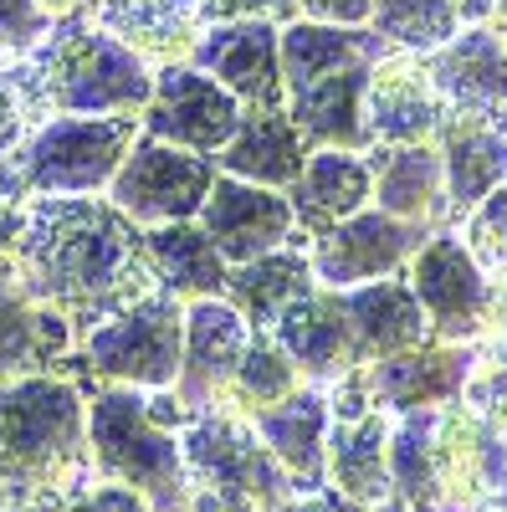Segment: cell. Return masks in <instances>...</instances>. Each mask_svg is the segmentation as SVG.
Masks as SVG:
<instances>
[{
	"mask_svg": "<svg viewBox=\"0 0 507 512\" xmlns=\"http://www.w3.org/2000/svg\"><path fill=\"white\" fill-rule=\"evenodd\" d=\"M6 262L36 303L72 323L77 338L159 287L144 226L98 195L26 200Z\"/></svg>",
	"mask_w": 507,
	"mask_h": 512,
	"instance_id": "6da1fadb",
	"label": "cell"
},
{
	"mask_svg": "<svg viewBox=\"0 0 507 512\" xmlns=\"http://www.w3.org/2000/svg\"><path fill=\"white\" fill-rule=\"evenodd\" d=\"M88 395L57 369L0 379V492L16 512H62L93 487Z\"/></svg>",
	"mask_w": 507,
	"mask_h": 512,
	"instance_id": "7a4b0ae2",
	"label": "cell"
},
{
	"mask_svg": "<svg viewBox=\"0 0 507 512\" xmlns=\"http://www.w3.org/2000/svg\"><path fill=\"white\" fill-rule=\"evenodd\" d=\"M26 123L57 113H144L154 93V67L108 36L93 16H57V26L6 72Z\"/></svg>",
	"mask_w": 507,
	"mask_h": 512,
	"instance_id": "3957f363",
	"label": "cell"
},
{
	"mask_svg": "<svg viewBox=\"0 0 507 512\" xmlns=\"http://www.w3.org/2000/svg\"><path fill=\"white\" fill-rule=\"evenodd\" d=\"M144 134L139 113H57L26 128L0 164V200L26 205L41 195H108L123 154Z\"/></svg>",
	"mask_w": 507,
	"mask_h": 512,
	"instance_id": "277c9868",
	"label": "cell"
},
{
	"mask_svg": "<svg viewBox=\"0 0 507 512\" xmlns=\"http://www.w3.org/2000/svg\"><path fill=\"white\" fill-rule=\"evenodd\" d=\"M88 441L98 482L134 487L154 512H195L180 431L149 415V395L134 384H108L88 400Z\"/></svg>",
	"mask_w": 507,
	"mask_h": 512,
	"instance_id": "5b68a950",
	"label": "cell"
},
{
	"mask_svg": "<svg viewBox=\"0 0 507 512\" xmlns=\"http://www.w3.org/2000/svg\"><path fill=\"white\" fill-rule=\"evenodd\" d=\"M185 472L195 512H277L298 482L272 456L262 431L241 410H205L185 431Z\"/></svg>",
	"mask_w": 507,
	"mask_h": 512,
	"instance_id": "8992f818",
	"label": "cell"
},
{
	"mask_svg": "<svg viewBox=\"0 0 507 512\" xmlns=\"http://www.w3.org/2000/svg\"><path fill=\"white\" fill-rule=\"evenodd\" d=\"M185 354V297L144 292L129 308L103 318L93 333L77 338V364L103 384H134V390H175Z\"/></svg>",
	"mask_w": 507,
	"mask_h": 512,
	"instance_id": "52a82bcc",
	"label": "cell"
},
{
	"mask_svg": "<svg viewBox=\"0 0 507 512\" xmlns=\"http://www.w3.org/2000/svg\"><path fill=\"white\" fill-rule=\"evenodd\" d=\"M477 364H482V338L477 344H436L431 338L420 349H405V354H390V359H374V364L338 374L328 384V410L333 415H364L379 405L390 415H405V410L451 405V400H461Z\"/></svg>",
	"mask_w": 507,
	"mask_h": 512,
	"instance_id": "ba28073f",
	"label": "cell"
},
{
	"mask_svg": "<svg viewBox=\"0 0 507 512\" xmlns=\"http://www.w3.org/2000/svg\"><path fill=\"white\" fill-rule=\"evenodd\" d=\"M216 175H221V164L210 154H190L180 144L139 134L134 149L123 154L113 185H108V200L129 221H139L144 231L169 226V221H195L210 185H216Z\"/></svg>",
	"mask_w": 507,
	"mask_h": 512,
	"instance_id": "9c48e42d",
	"label": "cell"
},
{
	"mask_svg": "<svg viewBox=\"0 0 507 512\" xmlns=\"http://www.w3.org/2000/svg\"><path fill=\"white\" fill-rule=\"evenodd\" d=\"M410 287L420 297V308L431 318L436 344H477L487 338V308H492V277L472 256V246L436 231L426 246L410 256Z\"/></svg>",
	"mask_w": 507,
	"mask_h": 512,
	"instance_id": "30bf717a",
	"label": "cell"
},
{
	"mask_svg": "<svg viewBox=\"0 0 507 512\" xmlns=\"http://www.w3.org/2000/svg\"><path fill=\"white\" fill-rule=\"evenodd\" d=\"M241 98L231 88H221L210 72L190 67V62H169L154 72V93L139 113L144 134L164 139V144H180L190 154H210L216 159L231 134L241 128Z\"/></svg>",
	"mask_w": 507,
	"mask_h": 512,
	"instance_id": "8fae6325",
	"label": "cell"
},
{
	"mask_svg": "<svg viewBox=\"0 0 507 512\" xmlns=\"http://www.w3.org/2000/svg\"><path fill=\"white\" fill-rule=\"evenodd\" d=\"M436 231L431 226H415V221H400L379 205H364L359 216L338 221L333 231L313 236L308 241V256H313V277L333 292H349V287H364L374 277H395L410 267V256L426 246Z\"/></svg>",
	"mask_w": 507,
	"mask_h": 512,
	"instance_id": "7c38bea8",
	"label": "cell"
},
{
	"mask_svg": "<svg viewBox=\"0 0 507 512\" xmlns=\"http://www.w3.org/2000/svg\"><path fill=\"white\" fill-rule=\"evenodd\" d=\"M246 344H251V323L226 297H195V303H185V354H180L175 400L190 415L226 410Z\"/></svg>",
	"mask_w": 507,
	"mask_h": 512,
	"instance_id": "4fadbf2b",
	"label": "cell"
},
{
	"mask_svg": "<svg viewBox=\"0 0 507 512\" xmlns=\"http://www.w3.org/2000/svg\"><path fill=\"white\" fill-rule=\"evenodd\" d=\"M431 461H436V487H441L446 512H477L497 492L507 436L467 400H451V405H436Z\"/></svg>",
	"mask_w": 507,
	"mask_h": 512,
	"instance_id": "5bb4252c",
	"label": "cell"
},
{
	"mask_svg": "<svg viewBox=\"0 0 507 512\" xmlns=\"http://www.w3.org/2000/svg\"><path fill=\"white\" fill-rule=\"evenodd\" d=\"M451 118H472L507 134V41L492 26L456 31L446 47L420 57Z\"/></svg>",
	"mask_w": 507,
	"mask_h": 512,
	"instance_id": "9a60e30c",
	"label": "cell"
},
{
	"mask_svg": "<svg viewBox=\"0 0 507 512\" xmlns=\"http://www.w3.org/2000/svg\"><path fill=\"white\" fill-rule=\"evenodd\" d=\"M190 67L210 72L241 98V108H287V82H282V26L277 21H221L205 26Z\"/></svg>",
	"mask_w": 507,
	"mask_h": 512,
	"instance_id": "2e32d148",
	"label": "cell"
},
{
	"mask_svg": "<svg viewBox=\"0 0 507 512\" xmlns=\"http://www.w3.org/2000/svg\"><path fill=\"white\" fill-rule=\"evenodd\" d=\"M195 221L210 231V241L221 246L231 267L251 262V256H267L298 236V216H292L287 190H267V185H251L236 175H216Z\"/></svg>",
	"mask_w": 507,
	"mask_h": 512,
	"instance_id": "e0dca14e",
	"label": "cell"
},
{
	"mask_svg": "<svg viewBox=\"0 0 507 512\" xmlns=\"http://www.w3.org/2000/svg\"><path fill=\"white\" fill-rule=\"evenodd\" d=\"M441 118H446L441 93L415 52H390L374 67L364 93L369 144H431Z\"/></svg>",
	"mask_w": 507,
	"mask_h": 512,
	"instance_id": "ac0fdd59",
	"label": "cell"
},
{
	"mask_svg": "<svg viewBox=\"0 0 507 512\" xmlns=\"http://www.w3.org/2000/svg\"><path fill=\"white\" fill-rule=\"evenodd\" d=\"M272 333L308 384H333L338 374L359 369V338H354V323L344 313V292H333L323 282L313 292H303L277 318Z\"/></svg>",
	"mask_w": 507,
	"mask_h": 512,
	"instance_id": "d6986e66",
	"label": "cell"
},
{
	"mask_svg": "<svg viewBox=\"0 0 507 512\" xmlns=\"http://www.w3.org/2000/svg\"><path fill=\"white\" fill-rule=\"evenodd\" d=\"M246 420L257 425L262 441L272 446V456L292 472L298 492L328 487V425H333V410H328L323 384H298L287 400L251 410Z\"/></svg>",
	"mask_w": 507,
	"mask_h": 512,
	"instance_id": "ffe728a7",
	"label": "cell"
},
{
	"mask_svg": "<svg viewBox=\"0 0 507 512\" xmlns=\"http://www.w3.org/2000/svg\"><path fill=\"white\" fill-rule=\"evenodd\" d=\"M374 169V205L400 221L446 231L451 200H446V169L436 144H369L364 149Z\"/></svg>",
	"mask_w": 507,
	"mask_h": 512,
	"instance_id": "44dd1931",
	"label": "cell"
},
{
	"mask_svg": "<svg viewBox=\"0 0 507 512\" xmlns=\"http://www.w3.org/2000/svg\"><path fill=\"white\" fill-rule=\"evenodd\" d=\"M77 349V333L62 313L21 287L11 262L0 256V379L16 374H47Z\"/></svg>",
	"mask_w": 507,
	"mask_h": 512,
	"instance_id": "7402d4cb",
	"label": "cell"
},
{
	"mask_svg": "<svg viewBox=\"0 0 507 512\" xmlns=\"http://www.w3.org/2000/svg\"><path fill=\"white\" fill-rule=\"evenodd\" d=\"M287 200L298 216V236L313 241L338 221L359 216L364 205H374V169L354 149H313L303 175L287 185Z\"/></svg>",
	"mask_w": 507,
	"mask_h": 512,
	"instance_id": "603a6c76",
	"label": "cell"
},
{
	"mask_svg": "<svg viewBox=\"0 0 507 512\" xmlns=\"http://www.w3.org/2000/svg\"><path fill=\"white\" fill-rule=\"evenodd\" d=\"M344 313H349L354 338H359V364H374V359H390V354L431 344V318H426V308H420V297L410 287V272L349 287Z\"/></svg>",
	"mask_w": 507,
	"mask_h": 512,
	"instance_id": "cb8c5ba5",
	"label": "cell"
},
{
	"mask_svg": "<svg viewBox=\"0 0 507 512\" xmlns=\"http://www.w3.org/2000/svg\"><path fill=\"white\" fill-rule=\"evenodd\" d=\"M308 154H313V144L303 139V128L292 123L287 108H246L241 128L216 154V164H221V175L267 185V190H287L303 175Z\"/></svg>",
	"mask_w": 507,
	"mask_h": 512,
	"instance_id": "d4e9b609",
	"label": "cell"
},
{
	"mask_svg": "<svg viewBox=\"0 0 507 512\" xmlns=\"http://www.w3.org/2000/svg\"><path fill=\"white\" fill-rule=\"evenodd\" d=\"M93 21L108 36H118L123 47H134L154 72L169 62H190L205 31L195 0H98Z\"/></svg>",
	"mask_w": 507,
	"mask_h": 512,
	"instance_id": "484cf974",
	"label": "cell"
},
{
	"mask_svg": "<svg viewBox=\"0 0 507 512\" xmlns=\"http://www.w3.org/2000/svg\"><path fill=\"white\" fill-rule=\"evenodd\" d=\"M441 169H446V200H451V221H467L472 210L507 180V134L472 118H441L436 139Z\"/></svg>",
	"mask_w": 507,
	"mask_h": 512,
	"instance_id": "4316f807",
	"label": "cell"
},
{
	"mask_svg": "<svg viewBox=\"0 0 507 512\" xmlns=\"http://www.w3.org/2000/svg\"><path fill=\"white\" fill-rule=\"evenodd\" d=\"M390 410H364V415H333L328 425V487H338L354 502H385L390 497Z\"/></svg>",
	"mask_w": 507,
	"mask_h": 512,
	"instance_id": "83f0119b",
	"label": "cell"
},
{
	"mask_svg": "<svg viewBox=\"0 0 507 512\" xmlns=\"http://www.w3.org/2000/svg\"><path fill=\"white\" fill-rule=\"evenodd\" d=\"M318 277H313V256L308 246L292 236L287 246L267 251V256H251V262H236L231 277H226V303L251 323V328H277V318L298 303L303 292H313Z\"/></svg>",
	"mask_w": 507,
	"mask_h": 512,
	"instance_id": "f1b7e54d",
	"label": "cell"
},
{
	"mask_svg": "<svg viewBox=\"0 0 507 512\" xmlns=\"http://www.w3.org/2000/svg\"><path fill=\"white\" fill-rule=\"evenodd\" d=\"M144 241H149V262H154V277L164 292L185 297V303H195V297H226L231 262L221 256V246L210 241V231L200 221L149 226Z\"/></svg>",
	"mask_w": 507,
	"mask_h": 512,
	"instance_id": "f546056e",
	"label": "cell"
},
{
	"mask_svg": "<svg viewBox=\"0 0 507 512\" xmlns=\"http://www.w3.org/2000/svg\"><path fill=\"white\" fill-rule=\"evenodd\" d=\"M369 26L385 36L390 52L426 57L446 47L456 31L492 26V0H374Z\"/></svg>",
	"mask_w": 507,
	"mask_h": 512,
	"instance_id": "4dcf8cb0",
	"label": "cell"
},
{
	"mask_svg": "<svg viewBox=\"0 0 507 512\" xmlns=\"http://www.w3.org/2000/svg\"><path fill=\"white\" fill-rule=\"evenodd\" d=\"M298 384H303V374H298V364H292V354L277 344V333L251 328V344H246V359H241V369H236V379H231L226 410L251 415V410H262V405L287 400Z\"/></svg>",
	"mask_w": 507,
	"mask_h": 512,
	"instance_id": "1f68e13d",
	"label": "cell"
},
{
	"mask_svg": "<svg viewBox=\"0 0 507 512\" xmlns=\"http://www.w3.org/2000/svg\"><path fill=\"white\" fill-rule=\"evenodd\" d=\"M461 241L472 246V256L482 262L487 277L507 267V180L467 216V231H461Z\"/></svg>",
	"mask_w": 507,
	"mask_h": 512,
	"instance_id": "d6a6232c",
	"label": "cell"
},
{
	"mask_svg": "<svg viewBox=\"0 0 507 512\" xmlns=\"http://www.w3.org/2000/svg\"><path fill=\"white\" fill-rule=\"evenodd\" d=\"M52 26L57 16L41 0H0V72H11Z\"/></svg>",
	"mask_w": 507,
	"mask_h": 512,
	"instance_id": "836d02e7",
	"label": "cell"
},
{
	"mask_svg": "<svg viewBox=\"0 0 507 512\" xmlns=\"http://www.w3.org/2000/svg\"><path fill=\"white\" fill-rule=\"evenodd\" d=\"M461 400H467L477 415H487L497 431L507 436V349H492L487 338H482V364H477V374L467 379Z\"/></svg>",
	"mask_w": 507,
	"mask_h": 512,
	"instance_id": "e575fe53",
	"label": "cell"
},
{
	"mask_svg": "<svg viewBox=\"0 0 507 512\" xmlns=\"http://www.w3.org/2000/svg\"><path fill=\"white\" fill-rule=\"evenodd\" d=\"M200 21L205 26H221V21H298V0H195Z\"/></svg>",
	"mask_w": 507,
	"mask_h": 512,
	"instance_id": "d590c367",
	"label": "cell"
},
{
	"mask_svg": "<svg viewBox=\"0 0 507 512\" xmlns=\"http://www.w3.org/2000/svg\"><path fill=\"white\" fill-rule=\"evenodd\" d=\"M62 512H154L134 487H123V482H98L88 492H77Z\"/></svg>",
	"mask_w": 507,
	"mask_h": 512,
	"instance_id": "8d00e7d4",
	"label": "cell"
},
{
	"mask_svg": "<svg viewBox=\"0 0 507 512\" xmlns=\"http://www.w3.org/2000/svg\"><path fill=\"white\" fill-rule=\"evenodd\" d=\"M303 21H328V26H369L374 0H298Z\"/></svg>",
	"mask_w": 507,
	"mask_h": 512,
	"instance_id": "74e56055",
	"label": "cell"
},
{
	"mask_svg": "<svg viewBox=\"0 0 507 512\" xmlns=\"http://www.w3.org/2000/svg\"><path fill=\"white\" fill-rule=\"evenodd\" d=\"M26 108H21V98H16V88L6 82V72H0V164H6V154L26 139Z\"/></svg>",
	"mask_w": 507,
	"mask_h": 512,
	"instance_id": "f35d334b",
	"label": "cell"
},
{
	"mask_svg": "<svg viewBox=\"0 0 507 512\" xmlns=\"http://www.w3.org/2000/svg\"><path fill=\"white\" fill-rule=\"evenodd\" d=\"M277 512H374L369 502H354L338 487H318V492H292Z\"/></svg>",
	"mask_w": 507,
	"mask_h": 512,
	"instance_id": "ab89813d",
	"label": "cell"
},
{
	"mask_svg": "<svg viewBox=\"0 0 507 512\" xmlns=\"http://www.w3.org/2000/svg\"><path fill=\"white\" fill-rule=\"evenodd\" d=\"M487 333L507 338V267L492 272V308H487Z\"/></svg>",
	"mask_w": 507,
	"mask_h": 512,
	"instance_id": "60d3db41",
	"label": "cell"
},
{
	"mask_svg": "<svg viewBox=\"0 0 507 512\" xmlns=\"http://www.w3.org/2000/svg\"><path fill=\"white\" fill-rule=\"evenodd\" d=\"M16 226H21V205L0 200V251H6V241L16 236Z\"/></svg>",
	"mask_w": 507,
	"mask_h": 512,
	"instance_id": "b9f144b4",
	"label": "cell"
},
{
	"mask_svg": "<svg viewBox=\"0 0 507 512\" xmlns=\"http://www.w3.org/2000/svg\"><path fill=\"white\" fill-rule=\"evenodd\" d=\"M41 6H47L52 16H72V11H93L98 0H41Z\"/></svg>",
	"mask_w": 507,
	"mask_h": 512,
	"instance_id": "7bdbcfd3",
	"label": "cell"
},
{
	"mask_svg": "<svg viewBox=\"0 0 507 512\" xmlns=\"http://www.w3.org/2000/svg\"><path fill=\"white\" fill-rule=\"evenodd\" d=\"M492 31L507 36V0H492Z\"/></svg>",
	"mask_w": 507,
	"mask_h": 512,
	"instance_id": "ee69618b",
	"label": "cell"
},
{
	"mask_svg": "<svg viewBox=\"0 0 507 512\" xmlns=\"http://www.w3.org/2000/svg\"><path fill=\"white\" fill-rule=\"evenodd\" d=\"M374 512H410V507H405V502H400V497H395V492H390V497H385V502H374Z\"/></svg>",
	"mask_w": 507,
	"mask_h": 512,
	"instance_id": "f6af8a7d",
	"label": "cell"
},
{
	"mask_svg": "<svg viewBox=\"0 0 507 512\" xmlns=\"http://www.w3.org/2000/svg\"><path fill=\"white\" fill-rule=\"evenodd\" d=\"M0 512H16V507H11V497H6V492H0Z\"/></svg>",
	"mask_w": 507,
	"mask_h": 512,
	"instance_id": "bcb514c9",
	"label": "cell"
}]
</instances>
